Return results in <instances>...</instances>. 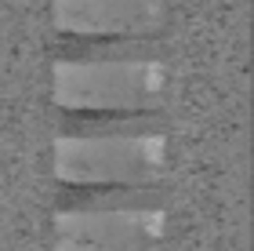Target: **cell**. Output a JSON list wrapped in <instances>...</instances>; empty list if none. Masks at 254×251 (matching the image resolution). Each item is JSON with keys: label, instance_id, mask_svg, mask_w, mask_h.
I'll list each match as a JSON object with an SVG mask.
<instances>
[{"label": "cell", "instance_id": "cell-1", "mask_svg": "<svg viewBox=\"0 0 254 251\" xmlns=\"http://www.w3.org/2000/svg\"><path fill=\"white\" fill-rule=\"evenodd\" d=\"M171 167L164 124L134 131H62L55 175L65 186H156Z\"/></svg>", "mask_w": 254, "mask_h": 251}, {"label": "cell", "instance_id": "cell-2", "mask_svg": "<svg viewBox=\"0 0 254 251\" xmlns=\"http://www.w3.org/2000/svg\"><path fill=\"white\" fill-rule=\"evenodd\" d=\"M167 66L153 59H59L55 102L65 113H156L167 95Z\"/></svg>", "mask_w": 254, "mask_h": 251}, {"label": "cell", "instance_id": "cell-3", "mask_svg": "<svg viewBox=\"0 0 254 251\" xmlns=\"http://www.w3.org/2000/svg\"><path fill=\"white\" fill-rule=\"evenodd\" d=\"M167 208H59L55 251H160L167 244Z\"/></svg>", "mask_w": 254, "mask_h": 251}, {"label": "cell", "instance_id": "cell-4", "mask_svg": "<svg viewBox=\"0 0 254 251\" xmlns=\"http://www.w3.org/2000/svg\"><path fill=\"white\" fill-rule=\"evenodd\" d=\"M167 11V0H51L62 37H153Z\"/></svg>", "mask_w": 254, "mask_h": 251}]
</instances>
